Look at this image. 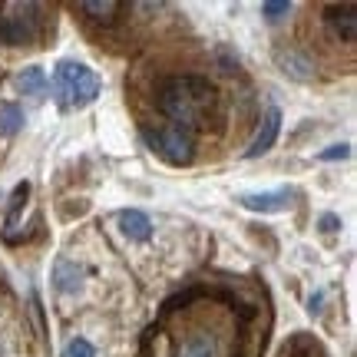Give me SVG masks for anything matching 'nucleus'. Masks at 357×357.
<instances>
[{
    "mask_svg": "<svg viewBox=\"0 0 357 357\" xmlns=\"http://www.w3.org/2000/svg\"><path fill=\"white\" fill-rule=\"evenodd\" d=\"M255 305L222 291H189L166 305L146 334V357H248V324Z\"/></svg>",
    "mask_w": 357,
    "mask_h": 357,
    "instance_id": "obj_1",
    "label": "nucleus"
},
{
    "mask_svg": "<svg viewBox=\"0 0 357 357\" xmlns=\"http://www.w3.org/2000/svg\"><path fill=\"white\" fill-rule=\"evenodd\" d=\"M215 100V86L205 77H195V73L169 77L155 89V106L169 119V126L185 129L192 136H195V129H202L212 119Z\"/></svg>",
    "mask_w": 357,
    "mask_h": 357,
    "instance_id": "obj_2",
    "label": "nucleus"
},
{
    "mask_svg": "<svg viewBox=\"0 0 357 357\" xmlns=\"http://www.w3.org/2000/svg\"><path fill=\"white\" fill-rule=\"evenodd\" d=\"M50 89L56 106L66 113V109H83L89 102H96V96L102 93V79L79 60H60L53 70Z\"/></svg>",
    "mask_w": 357,
    "mask_h": 357,
    "instance_id": "obj_3",
    "label": "nucleus"
},
{
    "mask_svg": "<svg viewBox=\"0 0 357 357\" xmlns=\"http://www.w3.org/2000/svg\"><path fill=\"white\" fill-rule=\"evenodd\" d=\"M43 13L40 3H0V43L30 47L43 37Z\"/></svg>",
    "mask_w": 357,
    "mask_h": 357,
    "instance_id": "obj_4",
    "label": "nucleus"
},
{
    "mask_svg": "<svg viewBox=\"0 0 357 357\" xmlns=\"http://www.w3.org/2000/svg\"><path fill=\"white\" fill-rule=\"evenodd\" d=\"M142 139L155 155H162L169 166H189L195 155V136L176 126H146Z\"/></svg>",
    "mask_w": 357,
    "mask_h": 357,
    "instance_id": "obj_5",
    "label": "nucleus"
},
{
    "mask_svg": "<svg viewBox=\"0 0 357 357\" xmlns=\"http://www.w3.org/2000/svg\"><path fill=\"white\" fill-rule=\"evenodd\" d=\"M324 24L341 43H354L357 37V7L354 3H328L324 7Z\"/></svg>",
    "mask_w": 357,
    "mask_h": 357,
    "instance_id": "obj_6",
    "label": "nucleus"
},
{
    "mask_svg": "<svg viewBox=\"0 0 357 357\" xmlns=\"http://www.w3.org/2000/svg\"><path fill=\"white\" fill-rule=\"evenodd\" d=\"M116 225H119V231L126 235L129 242H149L153 238V218L146 215L142 208H119L116 212Z\"/></svg>",
    "mask_w": 357,
    "mask_h": 357,
    "instance_id": "obj_7",
    "label": "nucleus"
},
{
    "mask_svg": "<svg viewBox=\"0 0 357 357\" xmlns=\"http://www.w3.org/2000/svg\"><path fill=\"white\" fill-rule=\"evenodd\" d=\"M275 60H278V66H281V73H284V77L301 79V83L314 79V63H311L301 50H294V47H278V50H275Z\"/></svg>",
    "mask_w": 357,
    "mask_h": 357,
    "instance_id": "obj_8",
    "label": "nucleus"
},
{
    "mask_svg": "<svg viewBox=\"0 0 357 357\" xmlns=\"http://www.w3.org/2000/svg\"><path fill=\"white\" fill-rule=\"evenodd\" d=\"M278 132H281V109L278 106H271L265 113V119H261V126H258L255 132V139H252V146H248V159H255V155H265L271 146H275V139H278Z\"/></svg>",
    "mask_w": 357,
    "mask_h": 357,
    "instance_id": "obj_9",
    "label": "nucleus"
},
{
    "mask_svg": "<svg viewBox=\"0 0 357 357\" xmlns=\"http://www.w3.org/2000/svg\"><path fill=\"white\" fill-rule=\"evenodd\" d=\"M86 278V268L77 265L73 258H66L60 255L56 261H53V288L60 294H70V291H77L79 288V281Z\"/></svg>",
    "mask_w": 357,
    "mask_h": 357,
    "instance_id": "obj_10",
    "label": "nucleus"
},
{
    "mask_svg": "<svg viewBox=\"0 0 357 357\" xmlns=\"http://www.w3.org/2000/svg\"><path fill=\"white\" fill-rule=\"evenodd\" d=\"M238 202H242L248 212H284V208L291 205V192H288V189L252 192V195H242Z\"/></svg>",
    "mask_w": 357,
    "mask_h": 357,
    "instance_id": "obj_11",
    "label": "nucleus"
},
{
    "mask_svg": "<svg viewBox=\"0 0 357 357\" xmlns=\"http://www.w3.org/2000/svg\"><path fill=\"white\" fill-rule=\"evenodd\" d=\"M13 86L20 89L24 96H43L47 89H50V77H47V70L37 63H30L24 66L17 77H13Z\"/></svg>",
    "mask_w": 357,
    "mask_h": 357,
    "instance_id": "obj_12",
    "label": "nucleus"
},
{
    "mask_svg": "<svg viewBox=\"0 0 357 357\" xmlns=\"http://www.w3.org/2000/svg\"><path fill=\"white\" fill-rule=\"evenodd\" d=\"M26 116H24V106L13 100H0V136H17L20 129H24Z\"/></svg>",
    "mask_w": 357,
    "mask_h": 357,
    "instance_id": "obj_13",
    "label": "nucleus"
},
{
    "mask_svg": "<svg viewBox=\"0 0 357 357\" xmlns=\"http://www.w3.org/2000/svg\"><path fill=\"white\" fill-rule=\"evenodd\" d=\"M79 13H86L89 20H96V24H116L119 20V13H126L129 7L126 3H113V0H106V3H77Z\"/></svg>",
    "mask_w": 357,
    "mask_h": 357,
    "instance_id": "obj_14",
    "label": "nucleus"
},
{
    "mask_svg": "<svg viewBox=\"0 0 357 357\" xmlns=\"http://www.w3.org/2000/svg\"><path fill=\"white\" fill-rule=\"evenodd\" d=\"M26 195H30V182H20V185L10 192V208H7V222H3V238H7V242L13 238V229H17V218H20V208H24Z\"/></svg>",
    "mask_w": 357,
    "mask_h": 357,
    "instance_id": "obj_15",
    "label": "nucleus"
},
{
    "mask_svg": "<svg viewBox=\"0 0 357 357\" xmlns=\"http://www.w3.org/2000/svg\"><path fill=\"white\" fill-rule=\"evenodd\" d=\"M278 357H324V351L318 347L314 337H307V334H294L291 341L281 347Z\"/></svg>",
    "mask_w": 357,
    "mask_h": 357,
    "instance_id": "obj_16",
    "label": "nucleus"
},
{
    "mask_svg": "<svg viewBox=\"0 0 357 357\" xmlns=\"http://www.w3.org/2000/svg\"><path fill=\"white\" fill-rule=\"evenodd\" d=\"M291 10H294L291 0H265V3H261V17H265L268 24H281Z\"/></svg>",
    "mask_w": 357,
    "mask_h": 357,
    "instance_id": "obj_17",
    "label": "nucleus"
},
{
    "mask_svg": "<svg viewBox=\"0 0 357 357\" xmlns=\"http://www.w3.org/2000/svg\"><path fill=\"white\" fill-rule=\"evenodd\" d=\"M60 357H96V347L89 337H70Z\"/></svg>",
    "mask_w": 357,
    "mask_h": 357,
    "instance_id": "obj_18",
    "label": "nucleus"
},
{
    "mask_svg": "<svg viewBox=\"0 0 357 357\" xmlns=\"http://www.w3.org/2000/svg\"><path fill=\"white\" fill-rule=\"evenodd\" d=\"M347 155H351V146H347V142H334L328 149H321L318 159L321 162H337V159H347Z\"/></svg>",
    "mask_w": 357,
    "mask_h": 357,
    "instance_id": "obj_19",
    "label": "nucleus"
},
{
    "mask_svg": "<svg viewBox=\"0 0 357 357\" xmlns=\"http://www.w3.org/2000/svg\"><path fill=\"white\" fill-rule=\"evenodd\" d=\"M318 229L328 231V235H334V231H341V218L334 215V212H324V215L318 218Z\"/></svg>",
    "mask_w": 357,
    "mask_h": 357,
    "instance_id": "obj_20",
    "label": "nucleus"
},
{
    "mask_svg": "<svg viewBox=\"0 0 357 357\" xmlns=\"http://www.w3.org/2000/svg\"><path fill=\"white\" fill-rule=\"evenodd\" d=\"M321 305H324V291H311V298H307V311H321Z\"/></svg>",
    "mask_w": 357,
    "mask_h": 357,
    "instance_id": "obj_21",
    "label": "nucleus"
}]
</instances>
